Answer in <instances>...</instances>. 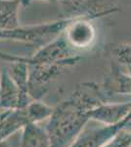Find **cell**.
<instances>
[{"instance_id":"obj_13","label":"cell","mask_w":131,"mask_h":147,"mask_svg":"<svg viewBox=\"0 0 131 147\" xmlns=\"http://www.w3.org/2000/svg\"><path fill=\"white\" fill-rule=\"evenodd\" d=\"M104 147H131V122Z\"/></svg>"},{"instance_id":"obj_11","label":"cell","mask_w":131,"mask_h":147,"mask_svg":"<svg viewBox=\"0 0 131 147\" xmlns=\"http://www.w3.org/2000/svg\"><path fill=\"white\" fill-rule=\"evenodd\" d=\"M107 54L112 59V62L123 67H131V43L112 44L107 47Z\"/></svg>"},{"instance_id":"obj_16","label":"cell","mask_w":131,"mask_h":147,"mask_svg":"<svg viewBox=\"0 0 131 147\" xmlns=\"http://www.w3.org/2000/svg\"><path fill=\"white\" fill-rule=\"evenodd\" d=\"M0 84H1V73H0Z\"/></svg>"},{"instance_id":"obj_6","label":"cell","mask_w":131,"mask_h":147,"mask_svg":"<svg viewBox=\"0 0 131 147\" xmlns=\"http://www.w3.org/2000/svg\"><path fill=\"white\" fill-rule=\"evenodd\" d=\"M131 114V101L107 102L89 113L90 121L104 125H116Z\"/></svg>"},{"instance_id":"obj_9","label":"cell","mask_w":131,"mask_h":147,"mask_svg":"<svg viewBox=\"0 0 131 147\" xmlns=\"http://www.w3.org/2000/svg\"><path fill=\"white\" fill-rule=\"evenodd\" d=\"M20 147H51L45 127L33 123L26 125L22 130Z\"/></svg>"},{"instance_id":"obj_14","label":"cell","mask_w":131,"mask_h":147,"mask_svg":"<svg viewBox=\"0 0 131 147\" xmlns=\"http://www.w3.org/2000/svg\"><path fill=\"white\" fill-rule=\"evenodd\" d=\"M34 1H42V2H46V3H56L57 4V0H20L21 5L22 6H28Z\"/></svg>"},{"instance_id":"obj_2","label":"cell","mask_w":131,"mask_h":147,"mask_svg":"<svg viewBox=\"0 0 131 147\" xmlns=\"http://www.w3.org/2000/svg\"><path fill=\"white\" fill-rule=\"evenodd\" d=\"M118 0H57L63 18H85L96 20L110 16L118 11L116 2Z\"/></svg>"},{"instance_id":"obj_15","label":"cell","mask_w":131,"mask_h":147,"mask_svg":"<svg viewBox=\"0 0 131 147\" xmlns=\"http://www.w3.org/2000/svg\"><path fill=\"white\" fill-rule=\"evenodd\" d=\"M121 67H122V69L124 70L125 73H127L128 75L131 76V67H123V66H121Z\"/></svg>"},{"instance_id":"obj_10","label":"cell","mask_w":131,"mask_h":147,"mask_svg":"<svg viewBox=\"0 0 131 147\" xmlns=\"http://www.w3.org/2000/svg\"><path fill=\"white\" fill-rule=\"evenodd\" d=\"M20 0H0V36L3 30H14L21 26L19 21Z\"/></svg>"},{"instance_id":"obj_7","label":"cell","mask_w":131,"mask_h":147,"mask_svg":"<svg viewBox=\"0 0 131 147\" xmlns=\"http://www.w3.org/2000/svg\"><path fill=\"white\" fill-rule=\"evenodd\" d=\"M30 123L26 107L18 109L0 108V144L7 141L19 130H23Z\"/></svg>"},{"instance_id":"obj_3","label":"cell","mask_w":131,"mask_h":147,"mask_svg":"<svg viewBox=\"0 0 131 147\" xmlns=\"http://www.w3.org/2000/svg\"><path fill=\"white\" fill-rule=\"evenodd\" d=\"M131 122V114L127 118L116 125H86L69 147H104L118 132Z\"/></svg>"},{"instance_id":"obj_5","label":"cell","mask_w":131,"mask_h":147,"mask_svg":"<svg viewBox=\"0 0 131 147\" xmlns=\"http://www.w3.org/2000/svg\"><path fill=\"white\" fill-rule=\"evenodd\" d=\"M101 85L112 101L120 96H131V76L115 62H112L111 69Z\"/></svg>"},{"instance_id":"obj_1","label":"cell","mask_w":131,"mask_h":147,"mask_svg":"<svg viewBox=\"0 0 131 147\" xmlns=\"http://www.w3.org/2000/svg\"><path fill=\"white\" fill-rule=\"evenodd\" d=\"M107 102H113L101 84L85 82L77 84L47 120L45 129L51 147H69L90 122L89 113Z\"/></svg>"},{"instance_id":"obj_8","label":"cell","mask_w":131,"mask_h":147,"mask_svg":"<svg viewBox=\"0 0 131 147\" xmlns=\"http://www.w3.org/2000/svg\"><path fill=\"white\" fill-rule=\"evenodd\" d=\"M0 108L2 109H18L25 108L23 104L22 94L18 85L12 79L8 70L5 69L1 72V84H0Z\"/></svg>"},{"instance_id":"obj_4","label":"cell","mask_w":131,"mask_h":147,"mask_svg":"<svg viewBox=\"0 0 131 147\" xmlns=\"http://www.w3.org/2000/svg\"><path fill=\"white\" fill-rule=\"evenodd\" d=\"M92 22L93 20L85 18L70 19L63 32L69 44L81 55L89 50L96 41L97 32Z\"/></svg>"},{"instance_id":"obj_12","label":"cell","mask_w":131,"mask_h":147,"mask_svg":"<svg viewBox=\"0 0 131 147\" xmlns=\"http://www.w3.org/2000/svg\"><path fill=\"white\" fill-rule=\"evenodd\" d=\"M30 122L33 124H39L47 121L54 111V108L44 103L41 100H33L26 107Z\"/></svg>"}]
</instances>
